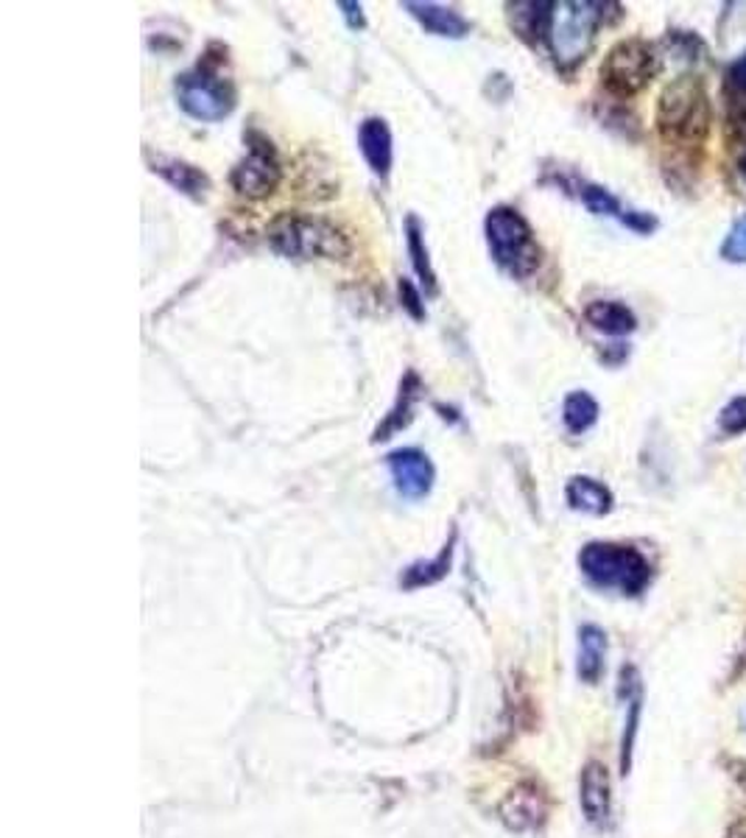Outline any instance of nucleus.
<instances>
[{"label": "nucleus", "instance_id": "10", "mask_svg": "<svg viewBox=\"0 0 746 838\" xmlns=\"http://www.w3.org/2000/svg\"><path fill=\"white\" fill-rule=\"evenodd\" d=\"M581 811H585L587 822L596 827H604L610 822L612 785L610 771L601 763H587L581 771Z\"/></svg>", "mask_w": 746, "mask_h": 838}, {"label": "nucleus", "instance_id": "6", "mask_svg": "<svg viewBox=\"0 0 746 838\" xmlns=\"http://www.w3.org/2000/svg\"><path fill=\"white\" fill-rule=\"evenodd\" d=\"M654 73H657V56L643 39L618 43L601 65V81L612 95H621V99L641 93Z\"/></svg>", "mask_w": 746, "mask_h": 838}, {"label": "nucleus", "instance_id": "14", "mask_svg": "<svg viewBox=\"0 0 746 838\" xmlns=\"http://www.w3.org/2000/svg\"><path fill=\"white\" fill-rule=\"evenodd\" d=\"M587 325H592L599 333L607 336H626L637 327L635 314L623 303H612V299H596L585 308Z\"/></svg>", "mask_w": 746, "mask_h": 838}, {"label": "nucleus", "instance_id": "3", "mask_svg": "<svg viewBox=\"0 0 746 838\" xmlns=\"http://www.w3.org/2000/svg\"><path fill=\"white\" fill-rule=\"evenodd\" d=\"M657 124L666 140L702 143L710 126V104L702 81L693 76H679L671 81L660 95Z\"/></svg>", "mask_w": 746, "mask_h": 838}, {"label": "nucleus", "instance_id": "16", "mask_svg": "<svg viewBox=\"0 0 746 838\" xmlns=\"http://www.w3.org/2000/svg\"><path fill=\"white\" fill-rule=\"evenodd\" d=\"M607 635L599 626H581L579 632V677L585 682H599L604 673Z\"/></svg>", "mask_w": 746, "mask_h": 838}, {"label": "nucleus", "instance_id": "20", "mask_svg": "<svg viewBox=\"0 0 746 838\" xmlns=\"http://www.w3.org/2000/svg\"><path fill=\"white\" fill-rule=\"evenodd\" d=\"M562 419L568 431L581 433L599 419V403L592 400L587 392H574V395L565 397V406H562Z\"/></svg>", "mask_w": 746, "mask_h": 838}, {"label": "nucleus", "instance_id": "1", "mask_svg": "<svg viewBox=\"0 0 746 838\" xmlns=\"http://www.w3.org/2000/svg\"><path fill=\"white\" fill-rule=\"evenodd\" d=\"M269 244L274 252L296 260H341L350 254V244L339 227L319 216H299V213L274 218L269 227Z\"/></svg>", "mask_w": 746, "mask_h": 838}, {"label": "nucleus", "instance_id": "32", "mask_svg": "<svg viewBox=\"0 0 746 838\" xmlns=\"http://www.w3.org/2000/svg\"><path fill=\"white\" fill-rule=\"evenodd\" d=\"M746 771V769H744ZM741 783H744L746 785V774H741Z\"/></svg>", "mask_w": 746, "mask_h": 838}, {"label": "nucleus", "instance_id": "26", "mask_svg": "<svg viewBox=\"0 0 746 838\" xmlns=\"http://www.w3.org/2000/svg\"><path fill=\"white\" fill-rule=\"evenodd\" d=\"M400 299L403 308H406L414 319H426V305H422L420 291L414 288L411 280H400Z\"/></svg>", "mask_w": 746, "mask_h": 838}, {"label": "nucleus", "instance_id": "12", "mask_svg": "<svg viewBox=\"0 0 746 838\" xmlns=\"http://www.w3.org/2000/svg\"><path fill=\"white\" fill-rule=\"evenodd\" d=\"M358 146L377 177H386L392 168V132L383 117H366L358 129Z\"/></svg>", "mask_w": 746, "mask_h": 838}, {"label": "nucleus", "instance_id": "2", "mask_svg": "<svg viewBox=\"0 0 746 838\" xmlns=\"http://www.w3.org/2000/svg\"><path fill=\"white\" fill-rule=\"evenodd\" d=\"M581 574L596 587L621 590L623 596H637L652 581V565L632 545L590 543L579 554Z\"/></svg>", "mask_w": 746, "mask_h": 838}, {"label": "nucleus", "instance_id": "24", "mask_svg": "<svg viewBox=\"0 0 746 838\" xmlns=\"http://www.w3.org/2000/svg\"><path fill=\"white\" fill-rule=\"evenodd\" d=\"M722 258L730 260V263H746V216L738 218L727 238H724Z\"/></svg>", "mask_w": 746, "mask_h": 838}, {"label": "nucleus", "instance_id": "18", "mask_svg": "<svg viewBox=\"0 0 746 838\" xmlns=\"http://www.w3.org/2000/svg\"><path fill=\"white\" fill-rule=\"evenodd\" d=\"M417 395H420V377L414 375V372H408L406 381H403V386H400L397 406L392 408V414L386 417V422H383V426L375 431V442H381V439H392V433H397L400 428L408 426V419H411V406H414V400H417Z\"/></svg>", "mask_w": 746, "mask_h": 838}, {"label": "nucleus", "instance_id": "4", "mask_svg": "<svg viewBox=\"0 0 746 838\" xmlns=\"http://www.w3.org/2000/svg\"><path fill=\"white\" fill-rule=\"evenodd\" d=\"M601 9H604V3H579V0L551 3L545 37H549L556 65L574 68L585 59V54L590 50L592 34H596V25L601 23Z\"/></svg>", "mask_w": 746, "mask_h": 838}, {"label": "nucleus", "instance_id": "25", "mask_svg": "<svg viewBox=\"0 0 746 838\" xmlns=\"http://www.w3.org/2000/svg\"><path fill=\"white\" fill-rule=\"evenodd\" d=\"M719 426L727 433H741L746 431V395L735 397L727 406L722 408V417H719Z\"/></svg>", "mask_w": 746, "mask_h": 838}, {"label": "nucleus", "instance_id": "22", "mask_svg": "<svg viewBox=\"0 0 746 838\" xmlns=\"http://www.w3.org/2000/svg\"><path fill=\"white\" fill-rule=\"evenodd\" d=\"M581 202H585L587 210L596 213V216H623L618 199L599 185H581Z\"/></svg>", "mask_w": 746, "mask_h": 838}, {"label": "nucleus", "instance_id": "7", "mask_svg": "<svg viewBox=\"0 0 746 838\" xmlns=\"http://www.w3.org/2000/svg\"><path fill=\"white\" fill-rule=\"evenodd\" d=\"M179 104L188 115L199 117V121H222L233 112L235 93L222 76L211 73V70L196 68L191 73L179 76L177 81Z\"/></svg>", "mask_w": 746, "mask_h": 838}, {"label": "nucleus", "instance_id": "31", "mask_svg": "<svg viewBox=\"0 0 746 838\" xmlns=\"http://www.w3.org/2000/svg\"><path fill=\"white\" fill-rule=\"evenodd\" d=\"M741 171L746 173V151H744V157H741Z\"/></svg>", "mask_w": 746, "mask_h": 838}, {"label": "nucleus", "instance_id": "27", "mask_svg": "<svg viewBox=\"0 0 746 838\" xmlns=\"http://www.w3.org/2000/svg\"><path fill=\"white\" fill-rule=\"evenodd\" d=\"M727 90H733V93H744V95H746V50L738 56V59H735L733 65H730Z\"/></svg>", "mask_w": 746, "mask_h": 838}, {"label": "nucleus", "instance_id": "19", "mask_svg": "<svg viewBox=\"0 0 746 838\" xmlns=\"http://www.w3.org/2000/svg\"><path fill=\"white\" fill-rule=\"evenodd\" d=\"M406 238H408V254H411L414 269H417V274L422 278L426 288L431 291V294H437V274H433L431 260H428V247H426V238H422V227L414 216L406 222Z\"/></svg>", "mask_w": 746, "mask_h": 838}, {"label": "nucleus", "instance_id": "9", "mask_svg": "<svg viewBox=\"0 0 746 838\" xmlns=\"http://www.w3.org/2000/svg\"><path fill=\"white\" fill-rule=\"evenodd\" d=\"M386 464H389L395 487L403 498L417 500V498H426V495L431 492L433 475L437 473H433L431 458H428L422 451H417V448H403V451L389 453Z\"/></svg>", "mask_w": 746, "mask_h": 838}, {"label": "nucleus", "instance_id": "13", "mask_svg": "<svg viewBox=\"0 0 746 838\" xmlns=\"http://www.w3.org/2000/svg\"><path fill=\"white\" fill-rule=\"evenodd\" d=\"M500 816L509 827L515 830H529V827H536L543 822L545 816V802L543 794L531 785H523V789H515L512 794L506 796L504 805H500Z\"/></svg>", "mask_w": 746, "mask_h": 838}, {"label": "nucleus", "instance_id": "30", "mask_svg": "<svg viewBox=\"0 0 746 838\" xmlns=\"http://www.w3.org/2000/svg\"><path fill=\"white\" fill-rule=\"evenodd\" d=\"M727 838H746V822H735V825L730 827Z\"/></svg>", "mask_w": 746, "mask_h": 838}, {"label": "nucleus", "instance_id": "8", "mask_svg": "<svg viewBox=\"0 0 746 838\" xmlns=\"http://www.w3.org/2000/svg\"><path fill=\"white\" fill-rule=\"evenodd\" d=\"M233 185L241 196L249 199H263L274 193V188L280 185V162L274 157L272 143L252 137L249 155L235 166Z\"/></svg>", "mask_w": 746, "mask_h": 838}, {"label": "nucleus", "instance_id": "29", "mask_svg": "<svg viewBox=\"0 0 746 838\" xmlns=\"http://www.w3.org/2000/svg\"><path fill=\"white\" fill-rule=\"evenodd\" d=\"M339 9L344 12L350 29H364V14H361V3H339Z\"/></svg>", "mask_w": 746, "mask_h": 838}, {"label": "nucleus", "instance_id": "11", "mask_svg": "<svg viewBox=\"0 0 746 838\" xmlns=\"http://www.w3.org/2000/svg\"><path fill=\"white\" fill-rule=\"evenodd\" d=\"M403 9H406L428 34H437V37L459 39L470 32L467 20H464L456 9L442 7V3H417V0H408V3H403Z\"/></svg>", "mask_w": 746, "mask_h": 838}, {"label": "nucleus", "instance_id": "5", "mask_svg": "<svg viewBox=\"0 0 746 838\" xmlns=\"http://www.w3.org/2000/svg\"><path fill=\"white\" fill-rule=\"evenodd\" d=\"M487 244L493 249V258L504 265L515 278H529L540 265V247L534 241L529 222L512 207L489 210L487 222Z\"/></svg>", "mask_w": 746, "mask_h": 838}, {"label": "nucleus", "instance_id": "23", "mask_svg": "<svg viewBox=\"0 0 746 838\" xmlns=\"http://www.w3.org/2000/svg\"><path fill=\"white\" fill-rule=\"evenodd\" d=\"M727 126L735 140L746 143V95L727 90Z\"/></svg>", "mask_w": 746, "mask_h": 838}, {"label": "nucleus", "instance_id": "21", "mask_svg": "<svg viewBox=\"0 0 746 838\" xmlns=\"http://www.w3.org/2000/svg\"><path fill=\"white\" fill-rule=\"evenodd\" d=\"M451 559H453V540L442 548V554L431 562H417L406 570L403 576V585L406 587H422V585H433V581L442 579L448 570H451Z\"/></svg>", "mask_w": 746, "mask_h": 838}, {"label": "nucleus", "instance_id": "28", "mask_svg": "<svg viewBox=\"0 0 746 838\" xmlns=\"http://www.w3.org/2000/svg\"><path fill=\"white\" fill-rule=\"evenodd\" d=\"M621 222L626 224V227L637 229V233H652V229L657 227V218H652L648 213H635V210H632V213H623Z\"/></svg>", "mask_w": 746, "mask_h": 838}, {"label": "nucleus", "instance_id": "17", "mask_svg": "<svg viewBox=\"0 0 746 838\" xmlns=\"http://www.w3.org/2000/svg\"><path fill=\"white\" fill-rule=\"evenodd\" d=\"M151 171H157L160 177H166L168 182H171L177 191L188 193V196H204V191L211 188V182H207V177H204L199 168L188 166V162H179V160H162V157H157L155 160V168Z\"/></svg>", "mask_w": 746, "mask_h": 838}, {"label": "nucleus", "instance_id": "15", "mask_svg": "<svg viewBox=\"0 0 746 838\" xmlns=\"http://www.w3.org/2000/svg\"><path fill=\"white\" fill-rule=\"evenodd\" d=\"M568 503L570 509L576 512H587V514H607L612 509V492L596 478H587V475H576L570 478L568 489Z\"/></svg>", "mask_w": 746, "mask_h": 838}]
</instances>
